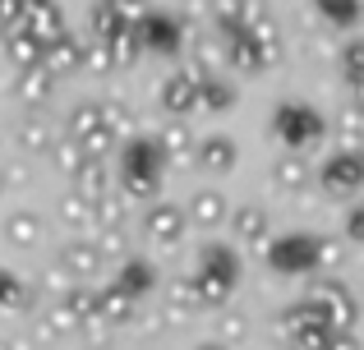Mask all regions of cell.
Wrapping results in <instances>:
<instances>
[{"mask_svg":"<svg viewBox=\"0 0 364 350\" xmlns=\"http://www.w3.org/2000/svg\"><path fill=\"white\" fill-rule=\"evenodd\" d=\"M9 46H14V55H18L23 65H33V60H37V42H33L28 33H14V37H9Z\"/></svg>","mask_w":364,"mask_h":350,"instance_id":"obj_1","label":"cell"},{"mask_svg":"<svg viewBox=\"0 0 364 350\" xmlns=\"http://www.w3.org/2000/svg\"><path fill=\"white\" fill-rule=\"evenodd\" d=\"M28 18H33V37H51L55 33V14L51 9H33Z\"/></svg>","mask_w":364,"mask_h":350,"instance_id":"obj_2","label":"cell"}]
</instances>
